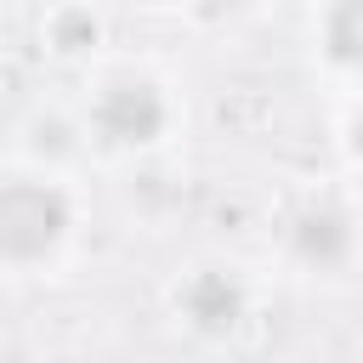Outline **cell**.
<instances>
[{
	"mask_svg": "<svg viewBox=\"0 0 363 363\" xmlns=\"http://www.w3.org/2000/svg\"><path fill=\"white\" fill-rule=\"evenodd\" d=\"M346 244H352V227H346L340 210H301V216H295V250H301L306 261L335 267V261L346 255Z\"/></svg>",
	"mask_w": 363,
	"mask_h": 363,
	"instance_id": "cell-4",
	"label": "cell"
},
{
	"mask_svg": "<svg viewBox=\"0 0 363 363\" xmlns=\"http://www.w3.org/2000/svg\"><path fill=\"white\" fill-rule=\"evenodd\" d=\"M159 125H164V102H159L153 85L125 79V85H113V91L96 102V130H102L108 142H153Z\"/></svg>",
	"mask_w": 363,
	"mask_h": 363,
	"instance_id": "cell-2",
	"label": "cell"
},
{
	"mask_svg": "<svg viewBox=\"0 0 363 363\" xmlns=\"http://www.w3.org/2000/svg\"><path fill=\"white\" fill-rule=\"evenodd\" d=\"M182 306L199 329H233L238 312H244V289L227 278V272H199L187 289H182Z\"/></svg>",
	"mask_w": 363,
	"mask_h": 363,
	"instance_id": "cell-3",
	"label": "cell"
},
{
	"mask_svg": "<svg viewBox=\"0 0 363 363\" xmlns=\"http://www.w3.org/2000/svg\"><path fill=\"white\" fill-rule=\"evenodd\" d=\"M68 227V199L45 182H6L0 187V255H45Z\"/></svg>",
	"mask_w": 363,
	"mask_h": 363,
	"instance_id": "cell-1",
	"label": "cell"
},
{
	"mask_svg": "<svg viewBox=\"0 0 363 363\" xmlns=\"http://www.w3.org/2000/svg\"><path fill=\"white\" fill-rule=\"evenodd\" d=\"M357 153H363V119H357Z\"/></svg>",
	"mask_w": 363,
	"mask_h": 363,
	"instance_id": "cell-6",
	"label": "cell"
},
{
	"mask_svg": "<svg viewBox=\"0 0 363 363\" xmlns=\"http://www.w3.org/2000/svg\"><path fill=\"white\" fill-rule=\"evenodd\" d=\"M329 51L340 62H363V0H346L329 17Z\"/></svg>",
	"mask_w": 363,
	"mask_h": 363,
	"instance_id": "cell-5",
	"label": "cell"
}]
</instances>
